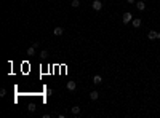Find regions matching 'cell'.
<instances>
[{
    "label": "cell",
    "mask_w": 160,
    "mask_h": 118,
    "mask_svg": "<svg viewBox=\"0 0 160 118\" xmlns=\"http://www.w3.org/2000/svg\"><path fill=\"white\" fill-rule=\"evenodd\" d=\"M35 108H37V107H35V104H29L27 110H29V112H35Z\"/></svg>",
    "instance_id": "cell-13"
},
{
    "label": "cell",
    "mask_w": 160,
    "mask_h": 118,
    "mask_svg": "<svg viewBox=\"0 0 160 118\" xmlns=\"http://www.w3.org/2000/svg\"><path fill=\"white\" fill-rule=\"evenodd\" d=\"M53 34L59 37V35H62V34H64V29H62V27H55V29H53Z\"/></svg>",
    "instance_id": "cell-6"
},
{
    "label": "cell",
    "mask_w": 160,
    "mask_h": 118,
    "mask_svg": "<svg viewBox=\"0 0 160 118\" xmlns=\"http://www.w3.org/2000/svg\"><path fill=\"white\" fill-rule=\"evenodd\" d=\"M93 83L95 85H101L102 83V77L101 75H95V77H93Z\"/></svg>",
    "instance_id": "cell-7"
},
{
    "label": "cell",
    "mask_w": 160,
    "mask_h": 118,
    "mask_svg": "<svg viewBox=\"0 0 160 118\" xmlns=\"http://www.w3.org/2000/svg\"><path fill=\"white\" fill-rule=\"evenodd\" d=\"M66 88H67L69 91H74L75 88H77V83H75V81H67V85H66Z\"/></svg>",
    "instance_id": "cell-5"
},
{
    "label": "cell",
    "mask_w": 160,
    "mask_h": 118,
    "mask_svg": "<svg viewBox=\"0 0 160 118\" xmlns=\"http://www.w3.org/2000/svg\"><path fill=\"white\" fill-rule=\"evenodd\" d=\"M5 96H7V89L2 88V89H0V97H5Z\"/></svg>",
    "instance_id": "cell-14"
},
{
    "label": "cell",
    "mask_w": 160,
    "mask_h": 118,
    "mask_svg": "<svg viewBox=\"0 0 160 118\" xmlns=\"http://www.w3.org/2000/svg\"><path fill=\"white\" fill-rule=\"evenodd\" d=\"M157 38H160V32H159V37H157Z\"/></svg>",
    "instance_id": "cell-17"
},
{
    "label": "cell",
    "mask_w": 160,
    "mask_h": 118,
    "mask_svg": "<svg viewBox=\"0 0 160 118\" xmlns=\"http://www.w3.org/2000/svg\"><path fill=\"white\" fill-rule=\"evenodd\" d=\"M157 37H159V32H157V31H150V32H147V38H149V40H155Z\"/></svg>",
    "instance_id": "cell-3"
},
{
    "label": "cell",
    "mask_w": 160,
    "mask_h": 118,
    "mask_svg": "<svg viewBox=\"0 0 160 118\" xmlns=\"http://www.w3.org/2000/svg\"><path fill=\"white\" fill-rule=\"evenodd\" d=\"M80 112H82V110H80V107H78V105H74V107L71 108V113H72V115H80Z\"/></svg>",
    "instance_id": "cell-8"
},
{
    "label": "cell",
    "mask_w": 160,
    "mask_h": 118,
    "mask_svg": "<svg viewBox=\"0 0 160 118\" xmlns=\"http://www.w3.org/2000/svg\"><path fill=\"white\" fill-rule=\"evenodd\" d=\"M126 2H128L130 5H133V3H136V0H126Z\"/></svg>",
    "instance_id": "cell-16"
},
{
    "label": "cell",
    "mask_w": 160,
    "mask_h": 118,
    "mask_svg": "<svg viewBox=\"0 0 160 118\" xmlns=\"http://www.w3.org/2000/svg\"><path fill=\"white\" fill-rule=\"evenodd\" d=\"M47 56H48L47 50H43V51H42V53H40V57H42V59H45V57H47Z\"/></svg>",
    "instance_id": "cell-15"
},
{
    "label": "cell",
    "mask_w": 160,
    "mask_h": 118,
    "mask_svg": "<svg viewBox=\"0 0 160 118\" xmlns=\"http://www.w3.org/2000/svg\"><path fill=\"white\" fill-rule=\"evenodd\" d=\"M123 24H128V22H131V21H133V14L131 13H130V11H126V13L125 14H123Z\"/></svg>",
    "instance_id": "cell-1"
},
{
    "label": "cell",
    "mask_w": 160,
    "mask_h": 118,
    "mask_svg": "<svg viewBox=\"0 0 160 118\" xmlns=\"http://www.w3.org/2000/svg\"><path fill=\"white\" fill-rule=\"evenodd\" d=\"M91 7H93V10L95 11H99L102 8V3L99 2V0H93V3H91Z\"/></svg>",
    "instance_id": "cell-2"
},
{
    "label": "cell",
    "mask_w": 160,
    "mask_h": 118,
    "mask_svg": "<svg viewBox=\"0 0 160 118\" xmlns=\"http://www.w3.org/2000/svg\"><path fill=\"white\" fill-rule=\"evenodd\" d=\"M135 5H136V8H138V10H141V11L146 10V3H144V2H141V0H139V2H136Z\"/></svg>",
    "instance_id": "cell-9"
},
{
    "label": "cell",
    "mask_w": 160,
    "mask_h": 118,
    "mask_svg": "<svg viewBox=\"0 0 160 118\" xmlns=\"http://www.w3.org/2000/svg\"><path fill=\"white\" fill-rule=\"evenodd\" d=\"M35 48H37L35 45H32V46L29 48V50H27V56H34V54H35Z\"/></svg>",
    "instance_id": "cell-11"
},
{
    "label": "cell",
    "mask_w": 160,
    "mask_h": 118,
    "mask_svg": "<svg viewBox=\"0 0 160 118\" xmlns=\"http://www.w3.org/2000/svg\"><path fill=\"white\" fill-rule=\"evenodd\" d=\"M131 24H133V27H141V24H143V21L139 19V18H133V21H131Z\"/></svg>",
    "instance_id": "cell-4"
},
{
    "label": "cell",
    "mask_w": 160,
    "mask_h": 118,
    "mask_svg": "<svg viewBox=\"0 0 160 118\" xmlns=\"http://www.w3.org/2000/svg\"><path fill=\"white\" fill-rule=\"evenodd\" d=\"M98 97H99V93H98V91H91V93H90V99H93V101H96Z\"/></svg>",
    "instance_id": "cell-10"
},
{
    "label": "cell",
    "mask_w": 160,
    "mask_h": 118,
    "mask_svg": "<svg viewBox=\"0 0 160 118\" xmlns=\"http://www.w3.org/2000/svg\"><path fill=\"white\" fill-rule=\"evenodd\" d=\"M72 7L78 8V7H80V0H72Z\"/></svg>",
    "instance_id": "cell-12"
}]
</instances>
